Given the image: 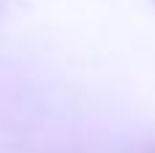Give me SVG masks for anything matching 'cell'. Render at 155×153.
I'll list each match as a JSON object with an SVG mask.
<instances>
[]
</instances>
